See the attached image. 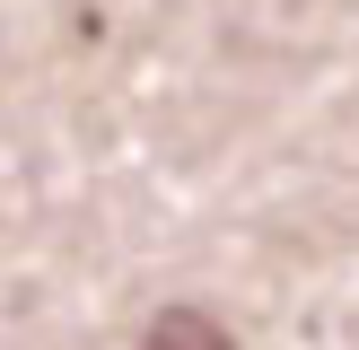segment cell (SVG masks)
<instances>
[{
    "label": "cell",
    "instance_id": "6da1fadb",
    "mask_svg": "<svg viewBox=\"0 0 359 350\" xmlns=\"http://www.w3.org/2000/svg\"><path fill=\"white\" fill-rule=\"evenodd\" d=\"M140 350H237V342H228L219 315H202V307H167L149 332H140Z\"/></svg>",
    "mask_w": 359,
    "mask_h": 350
}]
</instances>
